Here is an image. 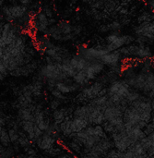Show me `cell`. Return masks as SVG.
Returning a JSON list of instances; mask_svg holds the SVG:
<instances>
[{
  "label": "cell",
  "instance_id": "44dd1931",
  "mask_svg": "<svg viewBox=\"0 0 154 158\" xmlns=\"http://www.w3.org/2000/svg\"><path fill=\"white\" fill-rule=\"evenodd\" d=\"M20 1V3H21V5H23V6H29L30 5V0H19Z\"/></svg>",
  "mask_w": 154,
  "mask_h": 158
},
{
  "label": "cell",
  "instance_id": "cb8c5ba5",
  "mask_svg": "<svg viewBox=\"0 0 154 158\" xmlns=\"http://www.w3.org/2000/svg\"><path fill=\"white\" fill-rule=\"evenodd\" d=\"M4 147H5V146H3V145L1 144V143H0V153H1L2 151H3V149H4Z\"/></svg>",
  "mask_w": 154,
  "mask_h": 158
},
{
  "label": "cell",
  "instance_id": "ba28073f",
  "mask_svg": "<svg viewBox=\"0 0 154 158\" xmlns=\"http://www.w3.org/2000/svg\"><path fill=\"white\" fill-rule=\"evenodd\" d=\"M90 104V103H89ZM104 108L90 104L89 123L90 125H102L104 121Z\"/></svg>",
  "mask_w": 154,
  "mask_h": 158
},
{
  "label": "cell",
  "instance_id": "7402d4cb",
  "mask_svg": "<svg viewBox=\"0 0 154 158\" xmlns=\"http://www.w3.org/2000/svg\"><path fill=\"white\" fill-rule=\"evenodd\" d=\"M0 126L1 127H5L6 126V119L3 118H0Z\"/></svg>",
  "mask_w": 154,
  "mask_h": 158
},
{
  "label": "cell",
  "instance_id": "5b68a950",
  "mask_svg": "<svg viewBox=\"0 0 154 158\" xmlns=\"http://www.w3.org/2000/svg\"><path fill=\"white\" fill-rule=\"evenodd\" d=\"M109 52L106 48L105 45H95V46H91L88 47L86 45H80L78 48V54L82 56L84 58H86L89 61H93V60H100L101 57Z\"/></svg>",
  "mask_w": 154,
  "mask_h": 158
},
{
  "label": "cell",
  "instance_id": "ac0fdd59",
  "mask_svg": "<svg viewBox=\"0 0 154 158\" xmlns=\"http://www.w3.org/2000/svg\"><path fill=\"white\" fill-rule=\"evenodd\" d=\"M61 101H59L58 99H55V98H54L52 101H51V103H50V108L54 111V110H55L56 108H58L59 107V106L61 105Z\"/></svg>",
  "mask_w": 154,
  "mask_h": 158
},
{
  "label": "cell",
  "instance_id": "4fadbf2b",
  "mask_svg": "<svg viewBox=\"0 0 154 158\" xmlns=\"http://www.w3.org/2000/svg\"><path fill=\"white\" fill-rule=\"evenodd\" d=\"M0 143L3 146L5 147H7V146H10V138H9V135H8V131L7 130H6L5 128H3L2 130V132L0 134Z\"/></svg>",
  "mask_w": 154,
  "mask_h": 158
},
{
  "label": "cell",
  "instance_id": "d4e9b609",
  "mask_svg": "<svg viewBox=\"0 0 154 158\" xmlns=\"http://www.w3.org/2000/svg\"><path fill=\"white\" fill-rule=\"evenodd\" d=\"M3 4H4V0H0V7L3 6Z\"/></svg>",
  "mask_w": 154,
  "mask_h": 158
},
{
  "label": "cell",
  "instance_id": "2e32d148",
  "mask_svg": "<svg viewBox=\"0 0 154 158\" xmlns=\"http://www.w3.org/2000/svg\"><path fill=\"white\" fill-rule=\"evenodd\" d=\"M7 131H8V135L10 138V142L12 143H16L18 140V137H19V133H18V130H16L14 128H10Z\"/></svg>",
  "mask_w": 154,
  "mask_h": 158
},
{
  "label": "cell",
  "instance_id": "ffe728a7",
  "mask_svg": "<svg viewBox=\"0 0 154 158\" xmlns=\"http://www.w3.org/2000/svg\"><path fill=\"white\" fill-rule=\"evenodd\" d=\"M25 152L27 153L26 156H29V157H32V156H36V150L32 149L31 147H30V148H29L28 150H26Z\"/></svg>",
  "mask_w": 154,
  "mask_h": 158
},
{
  "label": "cell",
  "instance_id": "d6986e66",
  "mask_svg": "<svg viewBox=\"0 0 154 158\" xmlns=\"http://www.w3.org/2000/svg\"><path fill=\"white\" fill-rule=\"evenodd\" d=\"M43 11L45 13V15H46L48 18H53L54 12H53V9H52L49 6H45L43 8Z\"/></svg>",
  "mask_w": 154,
  "mask_h": 158
},
{
  "label": "cell",
  "instance_id": "6da1fadb",
  "mask_svg": "<svg viewBox=\"0 0 154 158\" xmlns=\"http://www.w3.org/2000/svg\"><path fill=\"white\" fill-rule=\"evenodd\" d=\"M82 31L80 25H75L67 20H62L57 24L50 25L45 34L55 41L68 42L73 40Z\"/></svg>",
  "mask_w": 154,
  "mask_h": 158
},
{
  "label": "cell",
  "instance_id": "277c9868",
  "mask_svg": "<svg viewBox=\"0 0 154 158\" xmlns=\"http://www.w3.org/2000/svg\"><path fill=\"white\" fill-rule=\"evenodd\" d=\"M134 42L135 38L132 35L120 34L117 31H115L113 33L108 34L105 38V46L108 51H115Z\"/></svg>",
  "mask_w": 154,
  "mask_h": 158
},
{
  "label": "cell",
  "instance_id": "3957f363",
  "mask_svg": "<svg viewBox=\"0 0 154 158\" xmlns=\"http://www.w3.org/2000/svg\"><path fill=\"white\" fill-rule=\"evenodd\" d=\"M107 94V88L105 85L100 81H94L93 83H90L87 86L83 87V89L77 94L76 101L79 104H88L94 98L103 95Z\"/></svg>",
  "mask_w": 154,
  "mask_h": 158
},
{
  "label": "cell",
  "instance_id": "8fae6325",
  "mask_svg": "<svg viewBox=\"0 0 154 158\" xmlns=\"http://www.w3.org/2000/svg\"><path fill=\"white\" fill-rule=\"evenodd\" d=\"M72 112L70 113V109L67 107H58L53 112V119L55 124H60L64 121V119L67 117L70 116Z\"/></svg>",
  "mask_w": 154,
  "mask_h": 158
},
{
  "label": "cell",
  "instance_id": "8992f818",
  "mask_svg": "<svg viewBox=\"0 0 154 158\" xmlns=\"http://www.w3.org/2000/svg\"><path fill=\"white\" fill-rule=\"evenodd\" d=\"M2 12L8 22H14L27 14L28 6L23 5L4 6V7H2Z\"/></svg>",
  "mask_w": 154,
  "mask_h": 158
},
{
  "label": "cell",
  "instance_id": "5bb4252c",
  "mask_svg": "<svg viewBox=\"0 0 154 158\" xmlns=\"http://www.w3.org/2000/svg\"><path fill=\"white\" fill-rule=\"evenodd\" d=\"M63 152H64L63 148H61L60 146L55 144L54 147H52L51 149H49L47 151H44L43 153H45L47 156H59Z\"/></svg>",
  "mask_w": 154,
  "mask_h": 158
},
{
  "label": "cell",
  "instance_id": "52a82bcc",
  "mask_svg": "<svg viewBox=\"0 0 154 158\" xmlns=\"http://www.w3.org/2000/svg\"><path fill=\"white\" fill-rule=\"evenodd\" d=\"M100 60L104 64V66H107L109 68L123 67L124 63V58L118 50L107 52L101 57Z\"/></svg>",
  "mask_w": 154,
  "mask_h": 158
},
{
  "label": "cell",
  "instance_id": "e0dca14e",
  "mask_svg": "<svg viewBox=\"0 0 154 158\" xmlns=\"http://www.w3.org/2000/svg\"><path fill=\"white\" fill-rule=\"evenodd\" d=\"M121 27H122V25L118 21H114L111 24H109V29L112 31H118L121 29Z\"/></svg>",
  "mask_w": 154,
  "mask_h": 158
},
{
  "label": "cell",
  "instance_id": "7c38bea8",
  "mask_svg": "<svg viewBox=\"0 0 154 158\" xmlns=\"http://www.w3.org/2000/svg\"><path fill=\"white\" fill-rule=\"evenodd\" d=\"M89 125H90L89 121L85 118H78V117H72V118H71V127H72V131L74 133H77V132L84 130Z\"/></svg>",
  "mask_w": 154,
  "mask_h": 158
},
{
  "label": "cell",
  "instance_id": "9a60e30c",
  "mask_svg": "<svg viewBox=\"0 0 154 158\" xmlns=\"http://www.w3.org/2000/svg\"><path fill=\"white\" fill-rule=\"evenodd\" d=\"M50 92H51V94H52V96L54 97V98H55V99H58L59 101H61V102H65V101H67V95L66 94H62L60 91H58L55 87V88H53L52 90H50Z\"/></svg>",
  "mask_w": 154,
  "mask_h": 158
},
{
  "label": "cell",
  "instance_id": "603a6c76",
  "mask_svg": "<svg viewBox=\"0 0 154 158\" xmlns=\"http://www.w3.org/2000/svg\"><path fill=\"white\" fill-rule=\"evenodd\" d=\"M5 77H6L5 75H3L2 73H0V81H2L5 79Z\"/></svg>",
  "mask_w": 154,
  "mask_h": 158
},
{
  "label": "cell",
  "instance_id": "7a4b0ae2",
  "mask_svg": "<svg viewBox=\"0 0 154 158\" xmlns=\"http://www.w3.org/2000/svg\"><path fill=\"white\" fill-rule=\"evenodd\" d=\"M133 88H131L124 79H117L109 84L107 88V95L111 104L119 106L122 110H125L129 106L128 98Z\"/></svg>",
  "mask_w": 154,
  "mask_h": 158
},
{
  "label": "cell",
  "instance_id": "30bf717a",
  "mask_svg": "<svg viewBox=\"0 0 154 158\" xmlns=\"http://www.w3.org/2000/svg\"><path fill=\"white\" fill-rule=\"evenodd\" d=\"M67 61L72 67V69L76 71V73L78 71H80V70L84 69L88 66V64L90 62L89 60H87L86 58H84L79 54H76L74 56H71Z\"/></svg>",
  "mask_w": 154,
  "mask_h": 158
},
{
  "label": "cell",
  "instance_id": "9c48e42d",
  "mask_svg": "<svg viewBox=\"0 0 154 158\" xmlns=\"http://www.w3.org/2000/svg\"><path fill=\"white\" fill-rule=\"evenodd\" d=\"M57 143V137L50 134H46L43 132V134L36 141L37 147L42 151H47L54 147Z\"/></svg>",
  "mask_w": 154,
  "mask_h": 158
}]
</instances>
